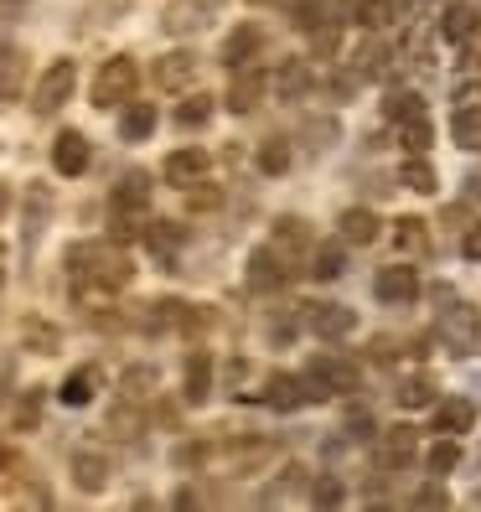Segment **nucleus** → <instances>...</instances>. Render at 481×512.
<instances>
[{"label":"nucleus","mask_w":481,"mask_h":512,"mask_svg":"<svg viewBox=\"0 0 481 512\" xmlns=\"http://www.w3.org/2000/svg\"><path fill=\"white\" fill-rule=\"evenodd\" d=\"M21 342H26V352H42V357H52L57 347H63V331H57L52 321H37V316H32V321L21 326Z\"/></svg>","instance_id":"nucleus-32"},{"label":"nucleus","mask_w":481,"mask_h":512,"mask_svg":"<svg viewBox=\"0 0 481 512\" xmlns=\"http://www.w3.org/2000/svg\"><path fill=\"white\" fill-rule=\"evenodd\" d=\"M88 156H94V150H88V140L78 130H63V135L52 140V171L57 176H83L88 171Z\"/></svg>","instance_id":"nucleus-11"},{"label":"nucleus","mask_w":481,"mask_h":512,"mask_svg":"<svg viewBox=\"0 0 481 512\" xmlns=\"http://www.w3.org/2000/svg\"><path fill=\"white\" fill-rule=\"evenodd\" d=\"M311 63H306V57H285V63L275 68V94L285 99V104H300V99H306L311 94Z\"/></svg>","instance_id":"nucleus-14"},{"label":"nucleus","mask_w":481,"mask_h":512,"mask_svg":"<svg viewBox=\"0 0 481 512\" xmlns=\"http://www.w3.org/2000/svg\"><path fill=\"white\" fill-rule=\"evenodd\" d=\"M150 78H156L166 94H176V88H187L197 78V52H166L156 57V68H150Z\"/></svg>","instance_id":"nucleus-15"},{"label":"nucleus","mask_w":481,"mask_h":512,"mask_svg":"<svg viewBox=\"0 0 481 512\" xmlns=\"http://www.w3.org/2000/svg\"><path fill=\"white\" fill-rule=\"evenodd\" d=\"M394 244H399V254H409V259L430 254V223H425V218H399V223H394Z\"/></svg>","instance_id":"nucleus-29"},{"label":"nucleus","mask_w":481,"mask_h":512,"mask_svg":"<svg viewBox=\"0 0 481 512\" xmlns=\"http://www.w3.org/2000/svg\"><path fill=\"white\" fill-rule=\"evenodd\" d=\"M37 419H42V388H26L11 414V430H37Z\"/></svg>","instance_id":"nucleus-43"},{"label":"nucleus","mask_w":481,"mask_h":512,"mask_svg":"<svg viewBox=\"0 0 481 512\" xmlns=\"http://www.w3.org/2000/svg\"><path fill=\"white\" fill-rule=\"evenodd\" d=\"M425 466H430V476H445V471H456V466H461V445H456V435H440V440L430 445Z\"/></svg>","instance_id":"nucleus-38"},{"label":"nucleus","mask_w":481,"mask_h":512,"mask_svg":"<svg viewBox=\"0 0 481 512\" xmlns=\"http://www.w3.org/2000/svg\"><path fill=\"white\" fill-rule=\"evenodd\" d=\"M399 187H409V192H440V176H435V166H430L425 156H414V161H404V171H399Z\"/></svg>","instance_id":"nucleus-35"},{"label":"nucleus","mask_w":481,"mask_h":512,"mask_svg":"<svg viewBox=\"0 0 481 512\" xmlns=\"http://www.w3.org/2000/svg\"><path fill=\"white\" fill-rule=\"evenodd\" d=\"M316 63H326V57H337V47H342V26H332V21H321L316 26Z\"/></svg>","instance_id":"nucleus-48"},{"label":"nucleus","mask_w":481,"mask_h":512,"mask_svg":"<svg viewBox=\"0 0 481 512\" xmlns=\"http://www.w3.org/2000/svg\"><path fill=\"white\" fill-rule=\"evenodd\" d=\"M414 114H425V99H419L414 88H399V94H388L383 119H394V125H404V119H414Z\"/></svg>","instance_id":"nucleus-39"},{"label":"nucleus","mask_w":481,"mask_h":512,"mask_svg":"<svg viewBox=\"0 0 481 512\" xmlns=\"http://www.w3.org/2000/svg\"><path fill=\"white\" fill-rule=\"evenodd\" d=\"M399 140H404V150H409V156H425V150H430V140H435L430 114H414V119H404V125H399Z\"/></svg>","instance_id":"nucleus-34"},{"label":"nucleus","mask_w":481,"mask_h":512,"mask_svg":"<svg viewBox=\"0 0 481 512\" xmlns=\"http://www.w3.org/2000/svg\"><path fill=\"white\" fill-rule=\"evenodd\" d=\"M119 388H125V399H145L150 388H156V368H130L119 378Z\"/></svg>","instance_id":"nucleus-47"},{"label":"nucleus","mask_w":481,"mask_h":512,"mask_svg":"<svg viewBox=\"0 0 481 512\" xmlns=\"http://www.w3.org/2000/svg\"><path fill=\"white\" fill-rule=\"evenodd\" d=\"M135 83H140V68H135V57H109V63L99 68L94 78V109H119V104H130L135 99Z\"/></svg>","instance_id":"nucleus-4"},{"label":"nucleus","mask_w":481,"mask_h":512,"mask_svg":"<svg viewBox=\"0 0 481 512\" xmlns=\"http://www.w3.org/2000/svg\"><path fill=\"white\" fill-rule=\"evenodd\" d=\"M285 16H290V26H300V32H316L321 26V0H290Z\"/></svg>","instance_id":"nucleus-45"},{"label":"nucleus","mask_w":481,"mask_h":512,"mask_svg":"<svg viewBox=\"0 0 481 512\" xmlns=\"http://www.w3.org/2000/svg\"><path fill=\"white\" fill-rule=\"evenodd\" d=\"M104 430H109L114 440H135V435L145 430V414L135 409V399H125V404H114V409H109V419H104Z\"/></svg>","instance_id":"nucleus-31"},{"label":"nucleus","mask_w":481,"mask_h":512,"mask_svg":"<svg viewBox=\"0 0 481 512\" xmlns=\"http://www.w3.org/2000/svg\"><path fill=\"white\" fill-rule=\"evenodd\" d=\"M21 83H26V52L0 42V104H11L21 94Z\"/></svg>","instance_id":"nucleus-24"},{"label":"nucleus","mask_w":481,"mask_h":512,"mask_svg":"<svg viewBox=\"0 0 481 512\" xmlns=\"http://www.w3.org/2000/svg\"><path fill=\"white\" fill-rule=\"evenodd\" d=\"M73 481L83 492H104L109 487V461L99 456V450H78L73 456Z\"/></svg>","instance_id":"nucleus-25"},{"label":"nucleus","mask_w":481,"mask_h":512,"mask_svg":"<svg viewBox=\"0 0 481 512\" xmlns=\"http://www.w3.org/2000/svg\"><path fill=\"white\" fill-rule=\"evenodd\" d=\"M73 83H78V68H73V57H57V63L37 78V94H32V109L37 114H52V109H63L73 99Z\"/></svg>","instance_id":"nucleus-5"},{"label":"nucleus","mask_w":481,"mask_h":512,"mask_svg":"<svg viewBox=\"0 0 481 512\" xmlns=\"http://www.w3.org/2000/svg\"><path fill=\"white\" fill-rule=\"evenodd\" d=\"M414 507H450V492L440 487V481H430V487L414 492Z\"/></svg>","instance_id":"nucleus-50"},{"label":"nucleus","mask_w":481,"mask_h":512,"mask_svg":"<svg viewBox=\"0 0 481 512\" xmlns=\"http://www.w3.org/2000/svg\"><path fill=\"white\" fill-rule=\"evenodd\" d=\"M461 254H466L471 264H481V228H471V233H466V244H461Z\"/></svg>","instance_id":"nucleus-53"},{"label":"nucleus","mask_w":481,"mask_h":512,"mask_svg":"<svg viewBox=\"0 0 481 512\" xmlns=\"http://www.w3.org/2000/svg\"><path fill=\"white\" fill-rule=\"evenodd\" d=\"M218 207H223V187H207V182L187 187V213H218Z\"/></svg>","instance_id":"nucleus-44"},{"label":"nucleus","mask_w":481,"mask_h":512,"mask_svg":"<svg viewBox=\"0 0 481 512\" xmlns=\"http://www.w3.org/2000/svg\"><path fill=\"white\" fill-rule=\"evenodd\" d=\"M26 202H32V213H26V249L42 238V223H47V207H52V197H47V187H32L26 192Z\"/></svg>","instance_id":"nucleus-40"},{"label":"nucleus","mask_w":481,"mask_h":512,"mask_svg":"<svg viewBox=\"0 0 481 512\" xmlns=\"http://www.w3.org/2000/svg\"><path fill=\"white\" fill-rule=\"evenodd\" d=\"M414 456H419V440H414V430H409V425L388 430V435H383V445H378V461H383L388 471H404Z\"/></svg>","instance_id":"nucleus-22"},{"label":"nucleus","mask_w":481,"mask_h":512,"mask_svg":"<svg viewBox=\"0 0 481 512\" xmlns=\"http://www.w3.org/2000/svg\"><path fill=\"white\" fill-rule=\"evenodd\" d=\"M6 213H11V187L0 182V218H6Z\"/></svg>","instance_id":"nucleus-55"},{"label":"nucleus","mask_w":481,"mask_h":512,"mask_svg":"<svg viewBox=\"0 0 481 512\" xmlns=\"http://www.w3.org/2000/svg\"><path fill=\"white\" fill-rule=\"evenodd\" d=\"M476 425V404L471 399H440L435 404V435H466Z\"/></svg>","instance_id":"nucleus-23"},{"label":"nucleus","mask_w":481,"mask_h":512,"mask_svg":"<svg viewBox=\"0 0 481 512\" xmlns=\"http://www.w3.org/2000/svg\"><path fill=\"white\" fill-rule=\"evenodd\" d=\"M68 269L83 290H125L135 280V264H130L125 244H73Z\"/></svg>","instance_id":"nucleus-1"},{"label":"nucleus","mask_w":481,"mask_h":512,"mask_svg":"<svg viewBox=\"0 0 481 512\" xmlns=\"http://www.w3.org/2000/svg\"><path fill=\"white\" fill-rule=\"evenodd\" d=\"M202 6H213V11H218V6H223V0H202Z\"/></svg>","instance_id":"nucleus-57"},{"label":"nucleus","mask_w":481,"mask_h":512,"mask_svg":"<svg viewBox=\"0 0 481 512\" xmlns=\"http://www.w3.org/2000/svg\"><path fill=\"white\" fill-rule=\"evenodd\" d=\"M373 295L383 300V306H414V300H419V275L409 264H388V269H378Z\"/></svg>","instance_id":"nucleus-6"},{"label":"nucleus","mask_w":481,"mask_h":512,"mask_svg":"<svg viewBox=\"0 0 481 512\" xmlns=\"http://www.w3.org/2000/svg\"><path fill=\"white\" fill-rule=\"evenodd\" d=\"M207 166H213V156H207L202 145H187V150H171L161 171H166L171 187H192V182H202V176H207Z\"/></svg>","instance_id":"nucleus-10"},{"label":"nucleus","mask_w":481,"mask_h":512,"mask_svg":"<svg viewBox=\"0 0 481 512\" xmlns=\"http://www.w3.org/2000/svg\"><path fill=\"white\" fill-rule=\"evenodd\" d=\"M264 88H269V78H264L254 63L233 68V83H228V109H233V114H254V109H259V99H264Z\"/></svg>","instance_id":"nucleus-9"},{"label":"nucleus","mask_w":481,"mask_h":512,"mask_svg":"<svg viewBox=\"0 0 481 512\" xmlns=\"http://www.w3.org/2000/svg\"><path fill=\"white\" fill-rule=\"evenodd\" d=\"M99 394V368L94 363H88V368H78V373H68V383H63V394H57V399H63L68 409H83L88 399H94Z\"/></svg>","instance_id":"nucleus-30"},{"label":"nucleus","mask_w":481,"mask_h":512,"mask_svg":"<svg viewBox=\"0 0 481 512\" xmlns=\"http://www.w3.org/2000/svg\"><path fill=\"white\" fill-rule=\"evenodd\" d=\"M306 497H311L316 507H342V502H347V487H342L337 476H321V481H316V487H311Z\"/></svg>","instance_id":"nucleus-46"},{"label":"nucleus","mask_w":481,"mask_h":512,"mask_svg":"<svg viewBox=\"0 0 481 512\" xmlns=\"http://www.w3.org/2000/svg\"><path fill=\"white\" fill-rule=\"evenodd\" d=\"M342 244H357V249H368V244H378V213H373V207H347V213H342Z\"/></svg>","instance_id":"nucleus-20"},{"label":"nucleus","mask_w":481,"mask_h":512,"mask_svg":"<svg viewBox=\"0 0 481 512\" xmlns=\"http://www.w3.org/2000/svg\"><path fill=\"white\" fill-rule=\"evenodd\" d=\"M306 135H311V140H337V119H311Z\"/></svg>","instance_id":"nucleus-52"},{"label":"nucleus","mask_w":481,"mask_h":512,"mask_svg":"<svg viewBox=\"0 0 481 512\" xmlns=\"http://www.w3.org/2000/svg\"><path fill=\"white\" fill-rule=\"evenodd\" d=\"M140 233H145L150 254H156L161 264H171V259H176V249L187 244V228H176V223H150V228H140Z\"/></svg>","instance_id":"nucleus-27"},{"label":"nucleus","mask_w":481,"mask_h":512,"mask_svg":"<svg viewBox=\"0 0 481 512\" xmlns=\"http://www.w3.org/2000/svg\"><path fill=\"white\" fill-rule=\"evenodd\" d=\"M259 52H264V26L259 21H244V26H233V32H228L223 63L233 73V68H244V63H259Z\"/></svg>","instance_id":"nucleus-8"},{"label":"nucleus","mask_w":481,"mask_h":512,"mask_svg":"<svg viewBox=\"0 0 481 512\" xmlns=\"http://www.w3.org/2000/svg\"><path fill=\"white\" fill-rule=\"evenodd\" d=\"M435 394H440V383H435L430 373H409V378H399V388H394V399H399L404 409H425V404H435Z\"/></svg>","instance_id":"nucleus-28"},{"label":"nucleus","mask_w":481,"mask_h":512,"mask_svg":"<svg viewBox=\"0 0 481 512\" xmlns=\"http://www.w3.org/2000/svg\"><path fill=\"white\" fill-rule=\"evenodd\" d=\"M259 171H264V176H285V171H290V140L269 135V140L259 145Z\"/></svg>","instance_id":"nucleus-37"},{"label":"nucleus","mask_w":481,"mask_h":512,"mask_svg":"<svg viewBox=\"0 0 481 512\" xmlns=\"http://www.w3.org/2000/svg\"><path fill=\"white\" fill-rule=\"evenodd\" d=\"M207 456H213V445H207V440H182L171 450V466L176 471H197V466H207Z\"/></svg>","instance_id":"nucleus-41"},{"label":"nucleus","mask_w":481,"mask_h":512,"mask_svg":"<svg viewBox=\"0 0 481 512\" xmlns=\"http://www.w3.org/2000/svg\"><path fill=\"white\" fill-rule=\"evenodd\" d=\"M207 119H213V99H207V94H192L182 109H176V125H182V130H202Z\"/></svg>","instance_id":"nucleus-42"},{"label":"nucleus","mask_w":481,"mask_h":512,"mask_svg":"<svg viewBox=\"0 0 481 512\" xmlns=\"http://www.w3.org/2000/svg\"><path fill=\"white\" fill-rule=\"evenodd\" d=\"M269 409H280V414H295L300 404H306V383H300L295 373H275L264 383V394H259Z\"/></svg>","instance_id":"nucleus-19"},{"label":"nucleus","mask_w":481,"mask_h":512,"mask_svg":"<svg viewBox=\"0 0 481 512\" xmlns=\"http://www.w3.org/2000/svg\"><path fill=\"white\" fill-rule=\"evenodd\" d=\"M207 21H213V6H202V0H171L161 26L171 37H187V32H202Z\"/></svg>","instance_id":"nucleus-17"},{"label":"nucleus","mask_w":481,"mask_h":512,"mask_svg":"<svg viewBox=\"0 0 481 512\" xmlns=\"http://www.w3.org/2000/svg\"><path fill=\"white\" fill-rule=\"evenodd\" d=\"M311 244H316V233H311L306 218H295V213L275 218V244H269V249H280V254H306Z\"/></svg>","instance_id":"nucleus-21"},{"label":"nucleus","mask_w":481,"mask_h":512,"mask_svg":"<svg viewBox=\"0 0 481 512\" xmlns=\"http://www.w3.org/2000/svg\"><path fill=\"white\" fill-rule=\"evenodd\" d=\"M373 357H378V363H394V337H378L373 342Z\"/></svg>","instance_id":"nucleus-54"},{"label":"nucleus","mask_w":481,"mask_h":512,"mask_svg":"<svg viewBox=\"0 0 481 512\" xmlns=\"http://www.w3.org/2000/svg\"><path fill=\"white\" fill-rule=\"evenodd\" d=\"M306 326L316 331L321 342H342L347 331L357 326V311H347V306H306Z\"/></svg>","instance_id":"nucleus-13"},{"label":"nucleus","mask_w":481,"mask_h":512,"mask_svg":"<svg viewBox=\"0 0 481 512\" xmlns=\"http://www.w3.org/2000/svg\"><path fill=\"white\" fill-rule=\"evenodd\" d=\"M290 275H285V254L280 249H254L249 254V290L269 295V290H280Z\"/></svg>","instance_id":"nucleus-12"},{"label":"nucleus","mask_w":481,"mask_h":512,"mask_svg":"<svg viewBox=\"0 0 481 512\" xmlns=\"http://www.w3.org/2000/svg\"><path fill=\"white\" fill-rule=\"evenodd\" d=\"M109 218H114V244L135 238L150 218V176L145 171H125L119 187L109 192Z\"/></svg>","instance_id":"nucleus-2"},{"label":"nucleus","mask_w":481,"mask_h":512,"mask_svg":"<svg viewBox=\"0 0 481 512\" xmlns=\"http://www.w3.org/2000/svg\"><path fill=\"white\" fill-rule=\"evenodd\" d=\"M150 130H156V109L150 104H130L125 119H119V135L125 140H150Z\"/></svg>","instance_id":"nucleus-36"},{"label":"nucleus","mask_w":481,"mask_h":512,"mask_svg":"<svg viewBox=\"0 0 481 512\" xmlns=\"http://www.w3.org/2000/svg\"><path fill=\"white\" fill-rule=\"evenodd\" d=\"M306 254H311V269H306L311 280H337L347 269V244H311Z\"/></svg>","instance_id":"nucleus-26"},{"label":"nucleus","mask_w":481,"mask_h":512,"mask_svg":"<svg viewBox=\"0 0 481 512\" xmlns=\"http://www.w3.org/2000/svg\"><path fill=\"white\" fill-rule=\"evenodd\" d=\"M182 399H187V404H207V399H213V357H207V352H192V357H187Z\"/></svg>","instance_id":"nucleus-18"},{"label":"nucleus","mask_w":481,"mask_h":512,"mask_svg":"<svg viewBox=\"0 0 481 512\" xmlns=\"http://www.w3.org/2000/svg\"><path fill=\"white\" fill-rule=\"evenodd\" d=\"M476 26H481V11L471 6V0H456V6H445V16H440V37L450 47H466L476 37Z\"/></svg>","instance_id":"nucleus-16"},{"label":"nucleus","mask_w":481,"mask_h":512,"mask_svg":"<svg viewBox=\"0 0 481 512\" xmlns=\"http://www.w3.org/2000/svg\"><path fill=\"white\" fill-rule=\"evenodd\" d=\"M347 430H352V440H373V419H368L363 409H357V414L347 419Z\"/></svg>","instance_id":"nucleus-51"},{"label":"nucleus","mask_w":481,"mask_h":512,"mask_svg":"<svg viewBox=\"0 0 481 512\" xmlns=\"http://www.w3.org/2000/svg\"><path fill=\"white\" fill-rule=\"evenodd\" d=\"M249 6H280V11H285V6H290V0H249Z\"/></svg>","instance_id":"nucleus-56"},{"label":"nucleus","mask_w":481,"mask_h":512,"mask_svg":"<svg viewBox=\"0 0 481 512\" xmlns=\"http://www.w3.org/2000/svg\"><path fill=\"white\" fill-rule=\"evenodd\" d=\"M306 487H311V471H306V466H285L275 487L259 492V502H264V507H269V502H285V497H300Z\"/></svg>","instance_id":"nucleus-33"},{"label":"nucleus","mask_w":481,"mask_h":512,"mask_svg":"<svg viewBox=\"0 0 481 512\" xmlns=\"http://www.w3.org/2000/svg\"><path fill=\"white\" fill-rule=\"evenodd\" d=\"M450 135L461 150H481V88H466L456 99V119H450Z\"/></svg>","instance_id":"nucleus-7"},{"label":"nucleus","mask_w":481,"mask_h":512,"mask_svg":"<svg viewBox=\"0 0 481 512\" xmlns=\"http://www.w3.org/2000/svg\"><path fill=\"white\" fill-rule=\"evenodd\" d=\"M388 21H394V6H388V0H368V6H363V26H373V32L388 26Z\"/></svg>","instance_id":"nucleus-49"},{"label":"nucleus","mask_w":481,"mask_h":512,"mask_svg":"<svg viewBox=\"0 0 481 512\" xmlns=\"http://www.w3.org/2000/svg\"><path fill=\"white\" fill-rule=\"evenodd\" d=\"M300 383H306V404L337 399V394H357V363H352V357H342V352H321Z\"/></svg>","instance_id":"nucleus-3"}]
</instances>
